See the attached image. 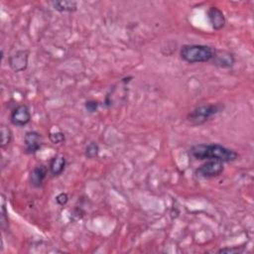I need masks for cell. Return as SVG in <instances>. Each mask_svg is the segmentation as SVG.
Segmentation results:
<instances>
[{"instance_id": "9a60e30c", "label": "cell", "mask_w": 254, "mask_h": 254, "mask_svg": "<svg viewBox=\"0 0 254 254\" xmlns=\"http://www.w3.org/2000/svg\"><path fill=\"white\" fill-rule=\"evenodd\" d=\"M49 138H50V141L55 145L62 144L65 141V136H64V132H62V131L51 132L49 135Z\"/></svg>"}, {"instance_id": "7c38bea8", "label": "cell", "mask_w": 254, "mask_h": 254, "mask_svg": "<svg viewBox=\"0 0 254 254\" xmlns=\"http://www.w3.org/2000/svg\"><path fill=\"white\" fill-rule=\"evenodd\" d=\"M51 5L53 6V8L61 13H64V12H75L77 10V2L75 1H67V0H64V1H52Z\"/></svg>"}, {"instance_id": "4fadbf2b", "label": "cell", "mask_w": 254, "mask_h": 254, "mask_svg": "<svg viewBox=\"0 0 254 254\" xmlns=\"http://www.w3.org/2000/svg\"><path fill=\"white\" fill-rule=\"evenodd\" d=\"M0 134H1V143H0V147L2 149L6 148L7 146H9V144L11 143L12 141V138H13V133L11 131V129L2 124L1 127H0Z\"/></svg>"}, {"instance_id": "277c9868", "label": "cell", "mask_w": 254, "mask_h": 254, "mask_svg": "<svg viewBox=\"0 0 254 254\" xmlns=\"http://www.w3.org/2000/svg\"><path fill=\"white\" fill-rule=\"evenodd\" d=\"M223 169V163L215 160H207L195 170V175L204 179H212L220 176Z\"/></svg>"}, {"instance_id": "30bf717a", "label": "cell", "mask_w": 254, "mask_h": 254, "mask_svg": "<svg viewBox=\"0 0 254 254\" xmlns=\"http://www.w3.org/2000/svg\"><path fill=\"white\" fill-rule=\"evenodd\" d=\"M48 175V168L45 165H40L35 167L29 176L30 183L35 188H40L45 182Z\"/></svg>"}, {"instance_id": "6da1fadb", "label": "cell", "mask_w": 254, "mask_h": 254, "mask_svg": "<svg viewBox=\"0 0 254 254\" xmlns=\"http://www.w3.org/2000/svg\"><path fill=\"white\" fill-rule=\"evenodd\" d=\"M189 155L194 160H215L229 163L238 159L239 155L234 150L220 144H197L190 147Z\"/></svg>"}, {"instance_id": "3957f363", "label": "cell", "mask_w": 254, "mask_h": 254, "mask_svg": "<svg viewBox=\"0 0 254 254\" xmlns=\"http://www.w3.org/2000/svg\"><path fill=\"white\" fill-rule=\"evenodd\" d=\"M224 109V105L222 103H211V104H202L195 107L192 111H190L187 119L188 121L194 125H202L204 124L209 118L216 115L217 113L221 112Z\"/></svg>"}, {"instance_id": "9c48e42d", "label": "cell", "mask_w": 254, "mask_h": 254, "mask_svg": "<svg viewBox=\"0 0 254 254\" xmlns=\"http://www.w3.org/2000/svg\"><path fill=\"white\" fill-rule=\"evenodd\" d=\"M212 63L213 64L222 67V68H229L233 66L235 63V59L233 54L227 51H217L215 50L214 56L212 58Z\"/></svg>"}, {"instance_id": "8992f818", "label": "cell", "mask_w": 254, "mask_h": 254, "mask_svg": "<svg viewBox=\"0 0 254 254\" xmlns=\"http://www.w3.org/2000/svg\"><path fill=\"white\" fill-rule=\"evenodd\" d=\"M28 61H29V52L26 50H21V51H17L14 55L10 56L8 60V64L13 71L20 72L27 68Z\"/></svg>"}, {"instance_id": "52a82bcc", "label": "cell", "mask_w": 254, "mask_h": 254, "mask_svg": "<svg viewBox=\"0 0 254 254\" xmlns=\"http://www.w3.org/2000/svg\"><path fill=\"white\" fill-rule=\"evenodd\" d=\"M24 145L27 154L37 153L43 146L42 135L37 131H28L24 137Z\"/></svg>"}, {"instance_id": "2e32d148", "label": "cell", "mask_w": 254, "mask_h": 254, "mask_svg": "<svg viewBox=\"0 0 254 254\" xmlns=\"http://www.w3.org/2000/svg\"><path fill=\"white\" fill-rule=\"evenodd\" d=\"M98 106H99V103H98V101H96V100H87V101L84 103L85 109H86L88 112H90V113L95 112V111L97 110Z\"/></svg>"}, {"instance_id": "8fae6325", "label": "cell", "mask_w": 254, "mask_h": 254, "mask_svg": "<svg viewBox=\"0 0 254 254\" xmlns=\"http://www.w3.org/2000/svg\"><path fill=\"white\" fill-rule=\"evenodd\" d=\"M65 158L62 155H57L52 158L49 164V171L53 176H60L65 168Z\"/></svg>"}, {"instance_id": "ba28073f", "label": "cell", "mask_w": 254, "mask_h": 254, "mask_svg": "<svg viewBox=\"0 0 254 254\" xmlns=\"http://www.w3.org/2000/svg\"><path fill=\"white\" fill-rule=\"evenodd\" d=\"M206 15H207L208 22L213 30L218 31V30H221L225 26V23H226L225 16L219 8L210 7L207 10Z\"/></svg>"}, {"instance_id": "5bb4252c", "label": "cell", "mask_w": 254, "mask_h": 254, "mask_svg": "<svg viewBox=\"0 0 254 254\" xmlns=\"http://www.w3.org/2000/svg\"><path fill=\"white\" fill-rule=\"evenodd\" d=\"M99 153V147L96 142H90L86 147L84 151V155L87 159H94L98 156Z\"/></svg>"}, {"instance_id": "7a4b0ae2", "label": "cell", "mask_w": 254, "mask_h": 254, "mask_svg": "<svg viewBox=\"0 0 254 254\" xmlns=\"http://www.w3.org/2000/svg\"><path fill=\"white\" fill-rule=\"evenodd\" d=\"M215 49L208 45L191 44L184 45L180 50V56L183 61L189 64L210 62L214 56Z\"/></svg>"}, {"instance_id": "ac0fdd59", "label": "cell", "mask_w": 254, "mask_h": 254, "mask_svg": "<svg viewBox=\"0 0 254 254\" xmlns=\"http://www.w3.org/2000/svg\"><path fill=\"white\" fill-rule=\"evenodd\" d=\"M219 253H237V252H241V250L238 247H234V248H221L218 250Z\"/></svg>"}, {"instance_id": "5b68a950", "label": "cell", "mask_w": 254, "mask_h": 254, "mask_svg": "<svg viewBox=\"0 0 254 254\" xmlns=\"http://www.w3.org/2000/svg\"><path fill=\"white\" fill-rule=\"evenodd\" d=\"M31 112L27 105L20 104L15 107L10 115V121L14 126L23 127L30 123L31 121Z\"/></svg>"}, {"instance_id": "e0dca14e", "label": "cell", "mask_w": 254, "mask_h": 254, "mask_svg": "<svg viewBox=\"0 0 254 254\" xmlns=\"http://www.w3.org/2000/svg\"><path fill=\"white\" fill-rule=\"evenodd\" d=\"M56 201H57V203H58L59 205H61V206L65 205V204L67 203V201H68V195H67V193H65V192H61V193H59V194L56 196Z\"/></svg>"}]
</instances>
